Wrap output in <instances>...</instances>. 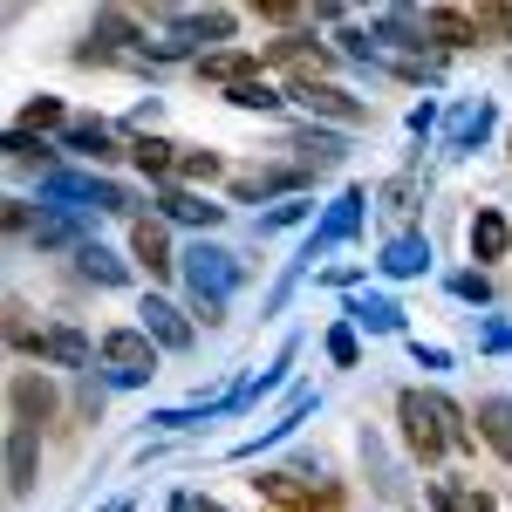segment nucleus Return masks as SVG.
I'll use <instances>...</instances> for the list:
<instances>
[{"label":"nucleus","mask_w":512,"mask_h":512,"mask_svg":"<svg viewBox=\"0 0 512 512\" xmlns=\"http://www.w3.org/2000/svg\"><path fill=\"white\" fill-rule=\"evenodd\" d=\"M96 362L110 369V383L144 390V383L158 376V342H151L144 328H103V335H96Z\"/></svg>","instance_id":"obj_1"},{"label":"nucleus","mask_w":512,"mask_h":512,"mask_svg":"<svg viewBox=\"0 0 512 512\" xmlns=\"http://www.w3.org/2000/svg\"><path fill=\"white\" fill-rule=\"evenodd\" d=\"M396 424H403V444H410V458H417V465H437V458L451 451L444 417H437V396L403 390V396H396Z\"/></svg>","instance_id":"obj_2"},{"label":"nucleus","mask_w":512,"mask_h":512,"mask_svg":"<svg viewBox=\"0 0 512 512\" xmlns=\"http://www.w3.org/2000/svg\"><path fill=\"white\" fill-rule=\"evenodd\" d=\"M185 280H192V308H226L239 267H233L226 246H205V239H198L192 253H185Z\"/></svg>","instance_id":"obj_3"},{"label":"nucleus","mask_w":512,"mask_h":512,"mask_svg":"<svg viewBox=\"0 0 512 512\" xmlns=\"http://www.w3.org/2000/svg\"><path fill=\"white\" fill-rule=\"evenodd\" d=\"M55 410H62L55 383L41 369H14V383H7V431H41Z\"/></svg>","instance_id":"obj_4"},{"label":"nucleus","mask_w":512,"mask_h":512,"mask_svg":"<svg viewBox=\"0 0 512 512\" xmlns=\"http://www.w3.org/2000/svg\"><path fill=\"white\" fill-rule=\"evenodd\" d=\"M267 55V69H287V89H308V82H321L328 76V62H335V48H321L315 35H280V41H267L260 48Z\"/></svg>","instance_id":"obj_5"},{"label":"nucleus","mask_w":512,"mask_h":512,"mask_svg":"<svg viewBox=\"0 0 512 512\" xmlns=\"http://www.w3.org/2000/svg\"><path fill=\"white\" fill-rule=\"evenodd\" d=\"M362 205H369V192H362V185H349V192H342L335 205H328L321 233L308 239V246H301V267H315V260L328 253V246H342V239H355V233H362Z\"/></svg>","instance_id":"obj_6"},{"label":"nucleus","mask_w":512,"mask_h":512,"mask_svg":"<svg viewBox=\"0 0 512 512\" xmlns=\"http://www.w3.org/2000/svg\"><path fill=\"white\" fill-rule=\"evenodd\" d=\"M246 485L260 492V506H267V512H328L315 499V485H308L301 472H253Z\"/></svg>","instance_id":"obj_7"},{"label":"nucleus","mask_w":512,"mask_h":512,"mask_svg":"<svg viewBox=\"0 0 512 512\" xmlns=\"http://www.w3.org/2000/svg\"><path fill=\"white\" fill-rule=\"evenodd\" d=\"M28 355H35L41 369H89L96 362V342L82 328H41L35 342H28Z\"/></svg>","instance_id":"obj_8"},{"label":"nucleus","mask_w":512,"mask_h":512,"mask_svg":"<svg viewBox=\"0 0 512 512\" xmlns=\"http://www.w3.org/2000/svg\"><path fill=\"white\" fill-rule=\"evenodd\" d=\"M192 69H198V82H226V89H239V82L267 76V55H253V48H205Z\"/></svg>","instance_id":"obj_9"},{"label":"nucleus","mask_w":512,"mask_h":512,"mask_svg":"<svg viewBox=\"0 0 512 512\" xmlns=\"http://www.w3.org/2000/svg\"><path fill=\"white\" fill-rule=\"evenodd\" d=\"M465 246H472L478 267H492V260H506L512 253V219L499 212V205H478L472 226H465Z\"/></svg>","instance_id":"obj_10"},{"label":"nucleus","mask_w":512,"mask_h":512,"mask_svg":"<svg viewBox=\"0 0 512 512\" xmlns=\"http://www.w3.org/2000/svg\"><path fill=\"white\" fill-rule=\"evenodd\" d=\"M287 96H294L308 117H335V123H349V130L369 123V103H355L349 89H335V82H308V89H287Z\"/></svg>","instance_id":"obj_11"},{"label":"nucleus","mask_w":512,"mask_h":512,"mask_svg":"<svg viewBox=\"0 0 512 512\" xmlns=\"http://www.w3.org/2000/svg\"><path fill=\"white\" fill-rule=\"evenodd\" d=\"M130 260L144 267L151 280H171V233H164V219H130Z\"/></svg>","instance_id":"obj_12"},{"label":"nucleus","mask_w":512,"mask_h":512,"mask_svg":"<svg viewBox=\"0 0 512 512\" xmlns=\"http://www.w3.org/2000/svg\"><path fill=\"white\" fill-rule=\"evenodd\" d=\"M137 315H144V335H151L158 349H192V321L178 315L171 301H158V294H144V308H137Z\"/></svg>","instance_id":"obj_13"},{"label":"nucleus","mask_w":512,"mask_h":512,"mask_svg":"<svg viewBox=\"0 0 512 512\" xmlns=\"http://www.w3.org/2000/svg\"><path fill=\"white\" fill-rule=\"evenodd\" d=\"M417 21H424V41H437V48H472L478 41V21L465 7H424Z\"/></svg>","instance_id":"obj_14"},{"label":"nucleus","mask_w":512,"mask_h":512,"mask_svg":"<svg viewBox=\"0 0 512 512\" xmlns=\"http://www.w3.org/2000/svg\"><path fill=\"white\" fill-rule=\"evenodd\" d=\"M376 267H383L390 280H417L424 267H431V239H424V233H396L390 246H383V260H376Z\"/></svg>","instance_id":"obj_15"},{"label":"nucleus","mask_w":512,"mask_h":512,"mask_svg":"<svg viewBox=\"0 0 512 512\" xmlns=\"http://www.w3.org/2000/svg\"><path fill=\"white\" fill-rule=\"evenodd\" d=\"M158 219H178V226H219L226 205H205V198L185 192V185H164L158 192Z\"/></svg>","instance_id":"obj_16"},{"label":"nucleus","mask_w":512,"mask_h":512,"mask_svg":"<svg viewBox=\"0 0 512 512\" xmlns=\"http://www.w3.org/2000/svg\"><path fill=\"white\" fill-rule=\"evenodd\" d=\"M35 465H41V437L35 431H7V492H35Z\"/></svg>","instance_id":"obj_17"},{"label":"nucleus","mask_w":512,"mask_h":512,"mask_svg":"<svg viewBox=\"0 0 512 512\" xmlns=\"http://www.w3.org/2000/svg\"><path fill=\"white\" fill-rule=\"evenodd\" d=\"M472 417H478V437H485V444L512 465V396H485Z\"/></svg>","instance_id":"obj_18"},{"label":"nucleus","mask_w":512,"mask_h":512,"mask_svg":"<svg viewBox=\"0 0 512 512\" xmlns=\"http://www.w3.org/2000/svg\"><path fill=\"white\" fill-rule=\"evenodd\" d=\"M62 137H69V151H76V158H89V164H110V158H123L117 151V130H110V123H69V130H62Z\"/></svg>","instance_id":"obj_19"},{"label":"nucleus","mask_w":512,"mask_h":512,"mask_svg":"<svg viewBox=\"0 0 512 512\" xmlns=\"http://www.w3.org/2000/svg\"><path fill=\"white\" fill-rule=\"evenodd\" d=\"M485 130H492V103L478 96V103H465V110H451L444 151H472V144H485Z\"/></svg>","instance_id":"obj_20"},{"label":"nucleus","mask_w":512,"mask_h":512,"mask_svg":"<svg viewBox=\"0 0 512 512\" xmlns=\"http://www.w3.org/2000/svg\"><path fill=\"white\" fill-rule=\"evenodd\" d=\"M178 151H185V144H164V137H151V130L130 137V164H137L144 178H178Z\"/></svg>","instance_id":"obj_21"},{"label":"nucleus","mask_w":512,"mask_h":512,"mask_svg":"<svg viewBox=\"0 0 512 512\" xmlns=\"http://www.w3.org/2000/svg\"><path fill=\"white\" fill-rule=\"evenodd\" d=\"M349 321H355V328H369V335H396V328H403V308H396L390 294H355Z\"/></svg>","instance_id":"obj_22"},{"label":"nucleus","mask_w":512,"mask_h":512,"mask_svg":"<svg viewBox=\"0 0 512 512\" xmlns=\"http://www.w3.org/2000/svg\"><path fill=\"white\" fill-rule=\"evenodd\" d=\"M14 130H35V137H48V130H69L62 96H28V103H21V117H14Z\"/></svg>","instance_id":"obj_23"},{"label":"nucleus","mask_w":512,"mask_h":512,"mask_svg":"<svg viewBox=\"0 0 512 512\" xmlns=\"http://www.w3.org/2000/svg\"><path fill=\"white\" fill-rule=\"evenodd\" d=\"M76 267H82V280H96V287H123V280H130V267H123L110 246H82Z\"/></svg>","instance_id":"obj_24"},{"label":"nucleus","mask_w":512,"mask_h":512,"mask_svg":"<svg viewBox=\"0 0 512 512\" xmlns=\"http://www.w3.org/2000/svg\"><path fill=\"white\" fill-rule=\"evenodd\" d=\"M185 28H192V41H233L239 14L233 7H198V14H185Z\"/></svg>","instance_id":"obj_25"},{"label":"nucleus","mask_w":512,"mask_h":512,"mask_svg":"<svg viewBox=\"0 0 512 512\" xmlns=\"http://www.w3.org/2000/svg\"><path fill=\"white\" fill-rule=\"evenodd\" d=\"M226 164H219V151H198V144H185L178 151V185H212Z\"/></svg>","instance_id":"obj_26"},{"label":"nucleus","mask_w":512,"mask_h":512,"mask_svg":"<svg viewBox=\"0 0 512 512\" xmlns=\"http://www.w3.org/2000/svg\"><path fill=\"white\" fill-rule=\"evenodd\" d=\"M226 103H233V110H280L287 96H280L274 82L260 76V82H239V89H226Z\"/></svg>","instance_id":"obj_27"},{"label":"nucleus","mask_w":512,"mask_h":512,"mask_svg":"<svg viewBox=\"0 0 512 512\" xmlns=\"http://www.w3.org/2000/svg\"><path fill=\"white\" fill-rule=\"evenodd\" d=\"M7 164H48V137H35V130H7Z\"/></svg>","instance_id":"obj_28"},{"label":"nucleus","mask_w":512,"mask_h":512,"mask_svg":"<svg viewBox=\"0 0 512 512\" xmlns=\"http://www.w3.org/2000/svg\"><path fill=\"white\" fill-rule=\"evenodd\" d=\"M328 362H335V369H355V362H362V342H355V321H335V328H328Z\"/></svg>","instance_id":"obj_29"},{"label":"nucleus","mask_w":512,"mask_h":512,"mask_svg":"<svg viewBox=\"0 0 512 512\" xmlns=\"http://www.w3.org/2000/svg\"><path fill=\"white\" fill-rule=\"evenodd\" d=\"M431 396H437V390H431ZM437 417H444V437H451L458 451H472V444H478V431H472V424H465V410H458L451 396H437Z\"/></svg>","instance_id":"obj_30"},{"label":"nucleus","mask_w":512,"mask_h":512,"mask_svg":"<svg viewBox=\"0 0 512 512\" xmlns=\"http://www.w3.org/2000/svg\"><path fill=\"white\" fill-rule=\"evenodd\" d=\"M301 219H308V198H287L274 212H260V233H287V226H301Z\"/></svg>","instance_id":"obj_31"},{"label":"nucleus","mask_w":512,"mask_h":512,"mask_svg":"<svg viewBox=\"0 0 512 512\" xmlns=\"http://www.w3.org/2000/svg\"><path fill=\"white\" fill-rule=\"evenodd\" d=\"M472 21H478V35L512 41V7H472Z\"/></svg>","instance_id":"obj_32"},{"label":"nucleus","mask_w":512,"mask_h":512,"mask_svg":"<svg viewBox=\"0 0 512 512\" xmlns=\"http://www.w3.org/2000/svg\"><path fill=\"white\" fill-rule=\"evenodd\" d=\"M253 14H260V21H274V28H294V21H301L308 7H294V0H260Z\"/></svg>","instance_id":"obj_33"},{"label":"nucleus","mask_w":512,"mask_h":512,"mask_svg":"<svg viewBox=\"0 0 512 512\" xmlns=\"http://www.w3.org/2000/svg\"><path fill=\"white\" fill-rule=\"evenodd\" d=\"M451 294H458V301H492V280H485V274H458V280H451Z\"/></svg>","instance_id":"obj_34"},{"label":"nucleus","mask_w":512,"mask_h":512,"mask_svg":"<svg viewBox=\"0 0 512 512\" xmlns=\"http://www.w3.org/2000/svg\"><path fill=\"white\" fill-rule=\"evenodd\" d=\"M451 499H458V512H499L485 492H478V485H451Z\"/></svg>","instance_id":"obj_35"},{"label":"nucleus","mask_w":512,"mask_h":512,"mask_svg":"<svg viewBox=\"0 0 512 512\" xmlns=\"http://www.w3.org/2000/svg\"><path fill=\"white\" fill-rule=\"evenodd\" d=\"M478 349H512V328H485V335H478Z\"/></svg>","instance_id":"obj_36"},{"label":"nucleus","mask_w":512,"mask_h":512,"mask_svg":"<svg viewBox=\"0 0 512 512\" xmlns=\"http://www.w3.org/2000/svg\"><path fill=\"white\" fill-rule=\"evenodd\" d=\"M431 512H458V499H451V485H437V492H431Z\"/></svg>","instance_id":"obj_37"},{"label":"nucleus","mask_w":512,"mask_h":512,"mask_svg":"<svg viewBox=\"0 0 512 512\" xmlns=\"http://www.w3.org/2000/svg\"><path fill=\"white\" fill-rule=\"evenodd\" d=\"M192 512H226V506H219V499H192Z\"/></svg>","instance_id":"obj_38"},{"label":"nucleus","mask_w":512,"mask_h":512,"mask_svg":"<svg viewBox=\"0 0 512 512\" xmlns=\"http://www.w3.org/2000/svg\"><path fill=\"white\" fill-rule=\"evenodd\" d=\"M178 512H192V499H178Z\"/></svg>","instance_id":"obj_39"},{"label":"nucleus","mask_w":512,"mask_h":512,"mask_svg":"<svg viewBox=\"0 0 512 512\" xmlns=\"http://www.w3.org/2000/svg\"><path fill=\"white\" fill-rule=\"evenodd\" d=\"M506 158H512V130H506Z\"/></svg>","instance_id":"obj_40"}]
</instances>
